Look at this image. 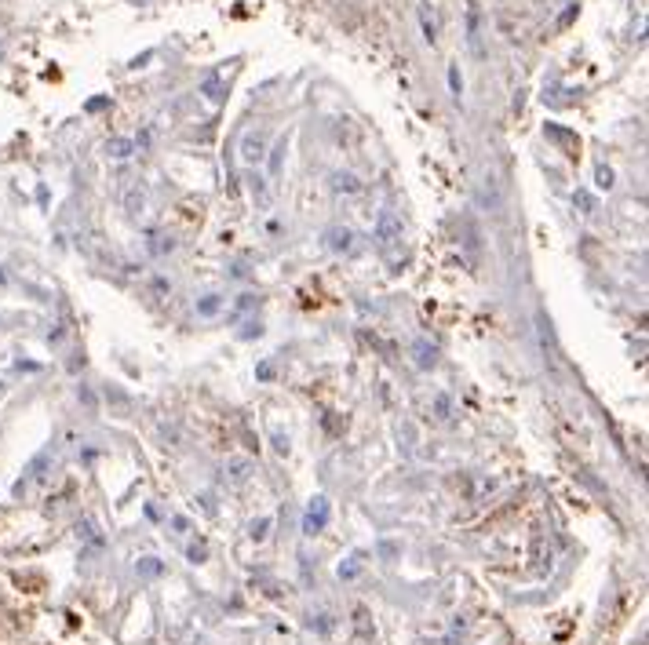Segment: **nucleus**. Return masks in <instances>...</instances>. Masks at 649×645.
I'll return each mask as SVG.
<instances>
[{
	"instance_id": "f257e3e1",
	"label": "nucleus",
	"mask_w": 649,
	"mask_h": 645,
	"mask_svg": "<svg viewBox=\"0 0 649 645\" xmlns=\"http://www.w3.org/2000/svg\"><path fill=\"white\" fill-rule=\"evenodd\" d=\"M398 241H401V219H398L390 208H383L380 219H376V244H380L383 252H390Z\"/></svg>"
},
{
	"instance_id": "f03ea898",
	"label": "nucleus",
	"mask_w": 649,
	"mask_h": 645,
	"mask_svg": "<svg viewBox=\"0 0 649 645\" xmlns=\"http://www.w3.org/2000/svg\"><path fill=\"white\" fill-rule=\"evenodd\" d=\"M266 157V135L263 132H249L241 139V161L244 164H259Z\"/></svg>"
},
{
	"instance_id": "7ed1b4c3",
	"label": "nucleus",
	"mask_w": 649,
	"mask_h": 645,
	"mask_svg": "<svg viewBox=\"0 0 649 645\" xmlns=\"http://www.w3.org/2000/svg\"><path fill=\"white\" fill-rule=\"evenodd\" d=\"M467 48H471L478 58L485 55V48H482V8H478V4L467 8Z\"/></svg>"
},
{
	"instance_id": "20e7f679",
	"label": "nucleus",
	"mask_w": 649,
	"mask_h": 645,
	"mask_svg": "<svg viewBox=\"0 0 649 645\" xmlns=\"http://www.w3.org/2000/svg\"><path fill=\"white\" fill-rule=\"evenodd\" d=\"M325 518H328V503L318 496V500L311 503V510H306V521H303V525H306V533H318V529L325 525Z\"/></svg>"
},
{
	"instance_id": "39448f33",
	"label": "nucleus",
	"mask_w": 649,
	"mask_h": 645,
	"mask_svg": "<svg viewBox=\"0 0 649 645\" xmlns=\"http://www.w3.org/2000/svg\"><path fill=\"white\" fill-rule=\"evenodd\" d=\"M420 26H423V37H427L430 44H435V41H438V19L430 15V8H427V4L420 8Z\"/></svg>"
},
{
	"instance_id": "423d86ee",
	"label": "nucleus",
	"mask_w": 649,
	"mask_h": 645,
	"mask_svg": "<svg viewBox=\"0 0 649 645\" xmlns=\"http://www.w3.org/2000/svg\"><path fill=\"white\" fill-rule=\"evenodd\" d=\"M106 153H110V157H128V153H132V142H128V139H113V142H106Z\"/></svg>"
},
{
	"instance_id": "0eeeda50",
	"label": "nucleus",
	"mask_w": 649,
	"mask_h": 645,
	"mask_svg": "<svg viewBox=\"0 0 649 645\" xmlns=\"http://www.w3.org/2000/svg\"><path fill=\"white\" fill-rule=\"evenodd\" d=\"M351 237H354L351 230H332V241H328V244H332V248H336V252H339V248H343V252H347V248H351Z\"/></svg>"
},
{
	"instance_id": "6e6552de",
	"label": "nucleus",
	"mask_w": 649,
	"mask_h": 645,
	"mask_svg": "<svg viewBox=\"0 0 649 645\" xmlns=\"http://www.w3.org/2000/svg\"><path fill=\"white\" fill-rule=\"evenodd\" d=\"M595 182H598L602 190H609V187H613V172H609L606 164H598V172H595Z\"/></svg>"
},
{
	"instance_id": "1a4fd4ad",
	"label": "nucleus",
	"mask_w": 649,
	"mask_h": 645,
	"mask_svg": "<svg viewBox=\"0 0 649 645\" xmlns=\"http://www.w3.org/2000/svg\"><path fill=\"white\" fill-rule=\"evenodd\" d=\"M281 150H285V139L277 142V146H274V153H270V172H274V175L281 172Z\"/></svg>"
},
{
	"instance_id": "9d476101",
	"label": "nucleus",
	"mask_w": 649,
	"mask_h": 645,
	"mask_svg": "<svg viewBox=\"0 0 649 645\" xmlns=\"http://www.w3.org/2000/svg\"><path fill=\"white\" fill-rule=\"evenodd\" d=\"M449 88H452V95L460 99V91H463V80H460V73H456V66L449 70Z\"/></svg>"
},
{
	"instance_id": "9b49d317",
	"label": "nucleus",
	"mask_w": 649,
	"mask_h": 645,
	"mask_svg": "<svg viewBox=\"0 0 649 645\" xmlns=\"http://www.w3.org/2000/svg\"><path fill=\"white\" fill-rule=\"evenodd\" d=\"M197 310H201V314H215V310H219V299H215V295H212V299H201Z\"/></svg>"
},
{
	"instance_id": "f8f14e48",
	"label": "nucleus",
	"mask_w": 649,
	"mask_h": 645,
	"mask_svg": "<svg viewBox=\"0 0 649 645\" xmlns=\"http://www.w3.org/2000/svg\"><path fill=\"white\" fill-rule=\"evenodd\" d=\"M336 187H339V190H358V182H354L351 175H339V182H336Z\"/></svg>"
},
{
	"instance_id": "ddd939ff",
	"label": "nucleus",
	"mask_w": 649,
	"mask_h": 645,
	"mask_svg": "<svg viewBox=\"0 0 649 645\" xmlns=\"http://www.w3.org/2000/svg\"><path fill=\"white\" fill-rule=\"evenodd\" d=\"M204 91H208V99H212V103H219V84H215V80H208V84H204Z\"/></svg>"
},
{
	"instance_id": "4468645a",
	"label": "nucleus",
	"mask_w": 649,
	"mask_h": 645,
	"mask_svg": "<svg viewBox=\"0 0 649 645\" xmlns=\"http://www.w3.org/2000/svg\"><path fill=\"white\" fill-rule=\"evenodd\" d=\"M576 204H580L583 211H591V208H595V201H591V197H587V194H576Z\"/></svg>"
}]
</instances>
